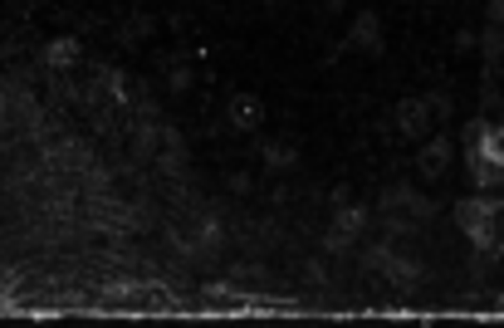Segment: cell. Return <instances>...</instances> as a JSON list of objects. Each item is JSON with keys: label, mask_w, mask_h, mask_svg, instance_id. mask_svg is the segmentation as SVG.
Returning a JSON list of instances; mask_svg holds the SVG:
<instances>
[{"label": "cell", "mask_w": 504, "mask_h": 328, "mask_svg": "<svg viewBox=\"0 0 504 328\" xmlns=\"http://www.w3.org/2000/svg\"><path fill=\"white\" fill-rule=\"evenodd\" d=\"M235 123H255V103H235Z\"/></svg>", "instance_id": "obj_1"}]
</instances>
